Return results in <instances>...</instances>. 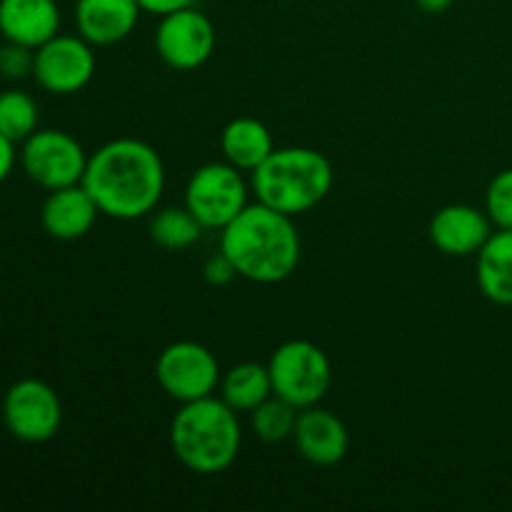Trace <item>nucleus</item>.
I'll return each mask as SVG.
<instances>
[{
  "mask_svg": "<svg viewBox=\"0 0 512 512\" xmlns=\"http://www.w3.org/2000/svg\"><path fill=\"white\" fill-rule=\"evenodd\" d=\"M83 185L100 215L138 220L153 213L165 190V165L153 145L138 138H118L88 155Z\"/></svg>",
  "mask_w": 512,
  "mask_h": 512,
  "instance_id": "1",
  "label": "nucleus"
},
{
  "mask_svg": "<svg viewBox=\"0 0 512 512\" xmlns=\"http://www.w3.org/2000/svg\"><path fill=\"white\" fill-rule=\"evenodd\" d=\"M220 250L228 255L240 278L275 285L298 270L300 233L290 215L255 203L220 230Z\"/></svg>",
  "mask_w": 512,
  "mask_h": 512,
  "instance_id": "2",
  "label": "nucleus"
},
{
  "mask_svg": "<svg viewBox=\"0 0 512 512\" xmlns=\"http://www.w3.org/2000/svg\"><path fill=\"white\" fill-rule=\"evenodd\" d=\"M243 445L238 413L223 398L183 403L170 423V448L195 475H220L238 460Z\"/></svg>",
  "mask_w": 512,
  "mask_h": 512,
  "instance_id": "3",
  "label": "nucleus"
},
{
  "mask_svg": "<svg viewBox=\"0 0 512 512\" xmlns=\"http://www.w3.org/2000/svg\"><path fill=\"white\" fill-rule=\"evenodd\" d=\"M250 188L258 195V203L295 218L328 198L333 165L313 148H275L270 158L250 173Z\"/></svg>",
  "mask_w": 512,
  "mask_h": 512,
  "instance_id": "4",
  "label": "nucleus"
},
{
  "mask_svg": "<svg viewBox=\"0 0 512 512\" xmlns=\"http://www.w3.org/2000/svg\"><path fill=\"white\" fill-rule=\"evenodd\" d=\"M273 395L288 400L298 410L313 408L333 383V368L323 348L310 340H288L268 360Z\"/></svg>",
  "mask_w": 512,
  "mask_h": 512,
  "instance_id": "5",
  "label": "nucleus"
},
{
  "mask_svg": "<svg viewBox=\"0 0 512 512\" xmlns=\"http://www.w3.org/2000/svg\"><path fill=\"white\" fill-rule=\"evenodd\" d=\"M248 183L243 170L225 163L200 165L185 185V208L203 228L223 230L248 208Z\"/></svg>",
  "mask_w": 512,
  "mask_h": 512,
  "instance_id": "6",
  "label": "nucleus"
},
{
  "mask_svg": "<svg viewBox=\"0 0 512 512\" xmlns=\"http://www.w3.org/2000/svg\"><path fill=\"white\" fill-rule=\"evenodd\" d=\"M20 165L35 185L50 190L83 183L88 153L65 130H35L20 148Z\"/></svg>",
  "mask_w": 512,
  "mask_h": 512,
  "instance_id": "7",
  "label": "nucleus"
},
{
  "mask_svg": "<svg viewBox=\"0 0 512 512\" xmlns=\"http://www.w3.org/2000/svg\"><path fill=\"white\" fill-rule=\"evenodd\" d=\"M3 423L20 443H48L63 425V403L53 385L38 378H23L5 393Z\"/></svg>",
  "mask_w": 512,
  "mask_h": 512,
  "instance_id": "8",
  "label": "nucleus"
},
{
  "mask_svg": "<svg viewBox=\"0 0 512 512\" xmlns=\"http://www.w3.org/2000/svg\"><path fill=\"white\" fill-rule=\"evenodd\" d=\"M218 358L193 340L170 343L155 363V380L168 398L183 403L210 398L220 385Z\"/></svg>",
  "mask_w": 512,
  "mask_h": 512,
  "instance_id": "9",
  "label": "nucleus"
},
{
  "mask_svg": "<svg viewBox=\"0 0 512 512\" xmlns=\"http://www.w3.org/2000/svg\"><path fill=\"white\" fill-rule=\"evenodd\" d=\"M95 75L93 45L83 35L58 33L33 50V78L53 95L80 93Z\"/></svg>",
  "mask_w": 512,
  "mask_h": 512,
  "instance_id": "10",
  "label": "nucleus"
},
{
  "mask_svg": "<svg viewBox=\"0 0 512 512\" xmlns=\"http://www.w3.org/2000/svg\"><path fill=\"white\" fill-rule=\"evenodd\" d=\"M215 43H218V35H215L213 20L200 13L195 5L160 15L158 30H155V50L170 68H200L210 60Z\"/></svg>",
  "mask_w": 512,
  "mask_h": 512,
  "instance_id": "11",
  "label": "nucleus"
},
{
  "mask_svg": "<svg viewBox=\"0 0 512 512\" xmlns=\"http://www.w3.org/2000/svg\"><path fill=\"white\" fill-rule=\"evenodd\" d=\"M493 220L485 210L473 208V205H445L430 220V240L435 248L453 258H468L478 255L488 238L493 235Z\"/></svg>",
  "mask_w": 512,
  "mask_h": 512,
  "instance_id": "12",
  "label": "nucleus"
},
{
  "mask_svg": "<svg viewBox=\"0 0 512 512\" xmlns=\"http://www.w3.org/2000/svg\"><path fill=\"white\" fill-rule=\"evenodd\" d=\"M293 440L298 453L310 465H320V468L338 465L348 455L350 445L348 428L343 420L318 405L300 410Z\"/></svg>",
  "mask_w": 512,
  "mask_h": 512,
  "instance_id": "13",
  "label": "nucleus"
},
{
  "mask_svg": "<svg viewBox=\"0 0 512 512\" xmlns=\"http://www.w3.org/2000/svg\"><path fill=\"white\" fill-rule=\"evenodd\" d=\"M100 208L83 183L50 190L40 208V225L55 240H78L93 230Z\"/></svg>",
  "mask_w": 512,
  "mask_h": 512,
  "instance_id": "14",
  "label": "nucleus"
},
{
  "mask_svg": "<svg viewBox=\"0 0 512 512\" xmlns=\"http://www.w3.org/2000/svg\"><path fill=\"white\" fill-rule=\"evenodd\" d=\"M60 33V8L55 0H0V35L5 43L40 48Z\"/></svg>",
  "mask_w": 512,
  "mask_h": 512,
  "instance_id": "15",
  "label": "nucleus"
},
{
  "mask_svg": "<svg viewBox=\"0 0 512 512\" xmlns=\"http://www.w3.org/2000/svg\"><path fill=\"white\" fill-rule=\"evenodd\" d=\"M143 8L138 0H78L75 25L90 45H115L138 25Z\"/></svg>",
  "mask_w": 512,
  "mask_h": 512,
  "instance_id": "16",
  "label": "nucleus"
},
{
  "mask_svg": "<svg viewBox=\"0 0 512 512\" xmlns=\"http://www.w3.org/2000/svg\"><path fill=\"white\" fill-rule=\"evenodd\" d=\"M478 288L490 303L512 305V230L498 228L478 253Z\"/></svg>",
  "mask_w": 512,
  "mask_h": 512,
  "instance_id": "17",
  "label": "nucleus"
},
{
  "mask_svg": "<svg viewBox=\"0 0 512 512\" xmlns=\"http://www.w3.org/2000/svg\"><path fill=\"white\" fill-rule=\"evenodd\" d=\"M220 150L230 165L243 173H253L270 158L275 143L268 125L260 123L258 118H235L223 128Z\"/></svg>",
  "mask_w": 512,
  "mask_h": 512,
  "instance_id": "18",
  "label": "nucleus"
},
{
  "mask_svg": "<svg viewBox=\"0 0 512 512\" xmlns=\"http://www.w3.org/2000/svg\"><path fill=\"white\" fill-rule=\"evenodd\" d=\"M220 398L235 410V413H253L260 403L273 395V380H270L268 365L240 363L230 368L220 378Z\"/></svg>",
  "mask_w": 512,
  "mask_h": 512,
  "instance_id": "19",
  "label": "nucleus"
},
{
  "mask_svg": "<svg viewBox=\"0 0 512 512\" xmlns=\"http://www.w3.org/2000/svg\"><path fill=\"white\" fill-rule=\"evenodd\" d=\"M203 225L198 223L188 208H163L150 218V238L165 250H185L195 245L203 235Z\"/></svg>",
  "mask_w": 512,
  "mask_h": 512,
  "instance_id": "20",
  "label": "nucleus"
},
{
  "mask_svg": "<svg viewBox=\"0 0 512 512\" xmlns=\"http://www.w3.org/2000/svg\"><path fill=\"white\" fill-rule=\"evenodd\" d=\"M40 110L33 95L25 90L8 88L0 93V133L13 140L15 145L25 143L38 130Z\"/></svg>",
  "mask_w": 512,
  "mask_h": 512,
  "instance_id": "21",
  "label": "nucleus"
},
{
  "mask_svg": "<svg viewBox=\"0 0 512 512\" xmlns=\"http://www.w3.org/2000/svg\"><path fill=\"white\" fill-rule=\"evenodd\" d=\"M298 415L300 410L295 405L278 398V395H270L265 403H260L250 413V425H253V433L263 443H283V440L293 438Z\"/></svg>",
  "mask_w": 512,
  "mask_h": 512,
  "instance_id": "22",
  "label": "nucleus"
},
{
  "mask_svg": "<svg viewBox=\"0 0 512 512\" xmlns=\"http://www.w3.org/2000/svg\"><path fill=\"white\" fill-rule=\"evenodd\" d=\"M485 213L495 228L512 230V168L495 175L485 193Z\"/></svg>",
  "mask_w": 512,
  "mask_h": 512,
  "instance_id": "23",
  "label": "nucleus"
},
{
  "mask_svg": "<svg viewBox=\"0 0 512 512\" xmlns=\"http://www.w3.org/2000/svg\"><path fill=\"white\" fill-rule=\"evenodd\" d=\"M33 73V50L23 48V45L5 43L0 48V75L10 80L25 78Z\"/></svg>",
  "mask_w": 512,
  "mask_h": 512,
  "instance_id": "24",
  "label": "nucleus"
},
{
  "mask_svg": "<svg viewBox=\"0 0 512 512\" xmlns=\"http://www.w3.org/2000/svg\"><path fill=\"white\" fill-rule=\"evenodd\" d=\"M203 278L208 280L210 285H215V288H223V285H230L235 278H240V275L238 270H235V265L230 263L228 255L220 250L213 258H208V263H205L203 268Z\"/></svg>",
  "mask_w": 512,
  "mask_h": 512,
  "instance_id": "25",
  "label": "nucleus"
},
{
  "mask_svg": "<svg viewBox=\"0 0 512 512\" xmlns=\"http://www.w3.org/2000/svg\"><path fill=\"white\" fill-rule=\"evenodd\" d=\"M195 3H198V0H138L143 13H153V15H168V13H175V10L190 8V5Z\"/></svg>",
  "mask_w": 512,
  "mask_h": 512,
  "instance_id": "26",
  "label": "nucleus"
},
{
  "mask_svg": "<svg viewBox=\"0 0 512 512\" xmlns=\"http://www.w3.org/2000/svg\"><path fill=\"white\" fill-rule=\"evenodd\" d=\"M18 158L20 155L15 153L13 140L5 138V135L0 133V185L10 178V173H13V168H15V160Z\"/></svg>",
  "mask_w": 512,
  "mask_h": 512,
  "instance_id": "27",
  "label": "nucleus"
},
{
  "mask_svg": "<svg viewBox=\"0 0 512 512\" xmlns=\"http://www.w3.org/2000/svg\"><path fill=\"white\" fill-rule=\"evenodd\" d=\"M415 3H418V8L425 10V13H445L455 0H415Z\"/></svg>",
  "mask_w": 512,
  "mask_h": 512,
  "instance_id": "28",
  "label": "nucleus"
}]
</instances>
